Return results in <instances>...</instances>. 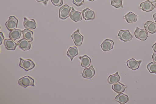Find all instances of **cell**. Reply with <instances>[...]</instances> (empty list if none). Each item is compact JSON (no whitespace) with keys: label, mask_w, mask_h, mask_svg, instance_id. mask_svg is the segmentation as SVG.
I'll return each mask as SVG.
<instances>
[{"label":"cell","mask_w":156,"mask_h":104,"mask_svg":"<svg viewBox=\"0 0 156 104\" xmlns=\"http://www.w3.org/2000/svg\"><path fill=\"white\" fill-rule=\"evenodd\" d=\"M20 59V66L26 71L33 69L35 66L34 63L30 59H24L21 58Z\"/></svg>","instance_id":"1"},{"label":"cell","mask_w":156,"mask_h":104,"mask_svg":"<svg viewBox=\"0 0 156 104\" xmlns=\"http://www.w3.org/2000/svg\"><path fill=\"white\" fill-rule=\"evenodd\" d=\"M34 82V80L28 75L21 77L18 81L19 84L24 88L29 86H35Z\"/></svg>","instance_id":"2"},{"label":"cell","mask_w":156,"mask_h":104,"mask_svg":"<svg viewBox=\"0 0 156 104\" xmlns=\"http://www.w3.org/2000/svg\"><path fill=\"white\" fill-rule=\"evenodd\" d=\"M73 7L65 4L60 7L59 10V17L62 20H65L69 16L70 11Z\"/></svg>","instance_id":"3"},{"label":"cell","mask_w":156,"mask_h":104,"mask_svg":"<svg viewBox=\"0 0 156 104\" xmlns=\"http://www.w3.org/2000/svg\"><path fill=\"white\" fill-rule=\"evenodd\" d=\"M71 38L75 45L79 46L82 45L84 37L80 34V29H78L72 34Z\"/></svg>","instance_id":"4"},{"label":"cell","mask_w":156,"mask_h":104,"mask_svg":"<svg viewBox=\"0 0 156 104\" xmlns=\"http://www.w3.org/2000/svg\"><path fill=\"white\" fill-rule=\"evenodd\" d=\"M117 37L121 40L126 42L132 40L133 35L128 30H121L118 34Z\"/></svg>","instance_id":"5"},{"label":"cell","mask_w":156,"mask_h":104,"mask_svg":"<svg viewBox=\"0 0 156 104\" xmlns=\"http://www.w3.org/2000/svg\"><path fill=\"white\" fill-rule=\"evenodd\" d=\"M135 37L141 41H145L148 36V33L145 30L141 29L136 27L134 32Z\"/></svg>","instance_id":"6"},{"label":"cell","mask_w":156,"mask_h":104,"mask_svg":"<svg viewBox=\"0 0 156 104\" xmlns=\"http://www.w3.org/2000/svg\"><path fill=\"white\" fill-rule=\"evenodd\" d=\"M18 23V20L14 16H12L9 17L5 25L7 29L11 31L16 28Z\"/></svg>","instance_id":"7"},{"label":"cell","mask_w":156,"mask_h":104,"mask_svg":"<svg viewBox=\"0 0 156 104\" xmlns=\"http://www.w3.org/2000/svg\"><path fill=\"white\" fill-rule=\"evenodd\" d=\"M114 41L112 40L106 39L101 45V47L102 50L104 52H107L113 48Z\"/></svg>","instance_id":"8"},{"label":"cell","mask_w":156,"mask_h":104,"mask_svg":"<svg viewBox=\"0 0 156 104\" xmlns=\"http://www.w3.org/2000/svg\"><path fill=\"white\" fill-rule=\"evenodd\" d=\"M83 18L86 20H94L95 15L94 11L87 8L82 11Z\"/></svg>","instance_id":"9"},{"label":"cell","mask_w":156,"mask_h":104,"mask_svg":"<svg viewBox=\"0 0 156 104\" xmlns=\"http://www.w3.org/2000/svg\"><path fill=\"white\" fill-rule=\"evenodd\" d=\"M154 7V4L149 1L147 0L140 3L139 9L143 11L149 12L153 10Z\"/></svg>","instance_id":"10"},{"label":"cell","mask_w":156,"mask_h":104,"mask_svg":"<svg viewBox=\"0 0 156 104\" xmlns=\"http://www.w3.org/2000/svg\"><path fill=\"white\" fill-rule=\"evenodd\" d=\"M31 43V42H30L24 38L21 39L17 42L19 47L25 51L30 49Z\"/></svg>","instance_id":"11"},{"label":"cell","mask_w":156,"mask_h":104,"mask_svg":"<svg viewBox=\"0 0 156 104\" xmlns=\"http://www.w3.org/2000/svg\"><path fill=\"white\" fill-rule=\"evenodd\" d=\"M95 73V70L92 65L89 67L84 69L82 75L85 78L90 79L94 76Z\"/></svg>","instance_id":"12"},{"label":"cell","mask_w":156,"mask_h":104,"mask_svg":"<svg viewBox=\"0 0 156 104\" xmlns=\"http://www.w3.org/2000/svg\"><path fill=\"white\" fill-rule=\"evenodd\" d=\"M23 26L25 28L28 29H34L36 28L37 24L33 19L29 20L26 17H24Z\"/></svg>","instance_id":"13"},{"label":"cell","mask_w":156,"mask_h":104,"mask_svg":"<svg viewBox=\"0 0 156 104\" xmlns=\"http://www.w3.org/2000/svg\"><path fill=\"white\" fill-rule=\"evenodd\" d=\"M69 17L72 20L75 22L80 21L82 19L81 13L75 10L73 7L70 12Z\"/></svg>","instance_id":"14"},{"label":"cell","mask_w":156,"mask_h":104,"mask_svg":"<svg viewBox=\"0 0 156 104\" xmlns=\"http://www.w3.org/2000/svg\"><path fill=\"white\" fill-rule=\"evenodd\" d=\"M145 30L149 33L153 34L156 33V23L149 20L145 22L144 25Z\"/></svg>","instance_id":"15"},{"label":"cell","mask_w":156,"mask_h":104,"mask_svg":"<svg viewBox=\"0 0 156 104\" xmlns=\"http://www.w3.org/2000/svg\"><path fill=\"white\" fill-rule=\"evenodd\" d=\"M141 62V60L137 61L134 59L132 58L126 61V64L129 68L134 70L139 68Z\"/></svg>","instance_id":"16"},{"label":"cell","mask_w":156,"mask_h":104,"mask_svg":"<svg viewBox=\"0 0 156 104\" xmlns=\"http://www.w3.org/2000/svg\"><path fill=\"white\" fill-rule=\"evenodd\" d=\"M4 44L6 48L8 50H14L18 45L11 39H5L4 41Z\"/></svg>","instance_id":"17"},{"label":"cell","mask_w":156,"mask_h":104,"mask_svg":"<svg viewBox=\"0 0 156 104\" xmlns=\"http://www.w3.org/2000/svg\"><path fill=\"white\" fill-rule=\"evenodd\" d=\"M22 31L19 29H14L10 32L9 36V38L13 41L19 38L21 36Z\"/></svg>","instance_id":"18"},{"label":"cell","mask_w":156,"mask_h":104,"mask_svg":"<svg viewBox=\"0 0 156 104\" xmlns=\"http://www.w3.org/2000/svg\"><path fill=\"white\" fill-rule=\"evenodd\" d=\"M129 100V98L127 95L121 93L115 96L114 100L121 104H124L128 102Z\"/></svg>","instance_id":"19"},{"label":"cell","mask_w":156,"mask_h":104,"mask_svg":"<svg viewBox=\"0 0 156 104\" xmlns=\"http://www.w3.org/2000/svg\"><path fill=\"white\" fill-rule=\"evenodd\" d=\"M126 87V86L118 82L112 85V89L117 93H120L124 92Z\"/></svg>","instance_id":"20"},{"label":"cell","mask_w":156,"mask_h":104,"mask_svg":"<svg viewBox=\"0 0 156 104\" xmlns=\"http://www.w3.org/2000/svg\"><path fill=\"white\" fill-rule=\"evenodd\" d=\"M81 60V64L82 66L87 68L90 65L91 59L86 55H84L83 56H80L79 57Z\"/></svg>","instance_id":"21"},{"label":"cell","mask_w":156,"mask_h":104,"mask_svg":"<svg viewBox=\"0 0 156 104\" xmlns=\"http://www.w3.org/2000/svg\"><path fill=\"white\" fill-rule=\"evenodd\" d=\"M78 54L77 48L75 46L70 47L68 49L66 53L67 55L72 61L73 58Z\"/></svg>","instance_id":"22"},{"label":"cell","mask_w":156,"mask_h":104,"mask_svg":"<svg viewBox=\"0 0 156 104\" xmlns=\"http://www.w3.org/2000/svg\"><path fill=\"white\" fill-rule=\"evenodd\" d=\"M124 18L128 23H132L136 21L137 16L131 12H129L124 16Z\"/></svg>","instance_id":"23"},{"label":"cell","mask_w":156,"mask_h":104,"mask_svg":"<svg viewBox=\"0 0 156 104\" xmlns=\"http://www.w3.org/2000/svg\"><path fill=\"white\" fill-rule=\"evenodd\" d=\"M120 77L117 72L115 74L110 75L108 78V81L110 84H113L118 82L120 80Z\"/></svg>","instance_id":"24"},{"label":"cell","mask_w":156,"mask_h":104,"mask_svg":"<svg viewBox=\"0 0 156 104\" xmlns=\"http://www.w3.org/2000/svg\"><path fill=\"white\" fill-rule=\"evenodd\" d=\"M23 38L30 42L33 40V32L27 29H25L22 31Z\"/></svg>","instance_id":"25"},{"label":"cell","mask_w":156,"mask_h":104,"mask_svg":"<svg viewBox=\"0 0 156 104\" xmlns=\"http://www.w3.org/2000/svg\"><path fill=\"white\" fill-rule=\"evenodd\" d=\"M147 68L150 73L156 74V63L151 62L147 65Z\"/></svg>","instance_id":"26"},{"label":"cell","mask_w":156,"mask_h":104,"mask_svg":"<svg viewBox=\"0 0 156 104\" xmlns=\"http://www.w3.org/2000/svg\"><path fill=\"white\" fill-rule=\"evenodd\" d=\"M122 2V0H111V4L112 6L116 8H123Z\"/></svg>","instance_id":"27"},{"label":"cell","mask_w":156,"mask_h":104,"mask_svg":"<svg viewBox=\"0 0 156 104\" xmlns=\"http://www.w3.org/2000/svg\"><path fill=\"white\" fill-rule=\"evenodd\" d=\"M73 3L77 7H79L84 3V0H73Z\"/></svg>","instance_id":"28"},{"label":"cell","mask_w":156,"mask_h":104,"mask_svg":"<svg viewBox=\"0 0 156 104\" xmlns=\"http://www.w3.org/2000/svg\"><path fill=\"white\" fill-rule=\"evenodd\" d=\"M52 3L57 6H60L63 4V0H51Z\"/></svg>","instance_id":"29"},{"label":"cell","mask_w":156,"mask_h":104,"mask_svg":"<svg viewBox=\"0 0 156 104\" xmlns=\"http://www.w3.org/2000/svg\"><path fill=\"white\" fill-rule=\"evenodd\" d=\"M0 45H1L2 43L3 40L4 38V37L3 35V33L2 32H0Z\"/></svg>","instance_id":"30"},{"label":"cell","mask_w":156,"mask_h":104,"mask_svg":"<svg viewBox=\"0 0 156 104\" xmlns=\"http://www.w3.org/2000/svg\"><path fill=\"white\" fill-rule=\"evenodd\" d=\"M152 58L154 62L156 63V52H154L153 53L152 56Z\"/></svg>","instance_id":"31"},{"label":"cell","mask_w":156,"mask_h":104,"mask_svg":"<svg viewBox=\"0 0 156 104\" xmlns=\"http://www.w3.org/2000/svg\"><path fill=\"white\" fill-rule=\"evenodd\" d=\"M38 2H40L44 3V4H47L48 0H36Z\"/></svg>","instance_id":"32"},{"label":"cell","mask_w":156,"mask_h":104,"mask_svg":"<svg viewBox=\"0 0 156 104\" xmlns=\"http://www.w3.org/2000/svg\"><path fill=\"white\" fill-rule=\"evenodd\" d=\"M152 48L154 51L156 52V42L153 45Z\"/></svg>","instance_id":"33"},{"label":"cell","mask_w":156,"mask_h":104,"mask_svg":"<svg viewBox=\"0 0 156 104\" xmlns=\"http://www.w3.org/2000/svg\"><path fill=\"white\" fill-rule=\"evenodd\" d=\"M153 17L155 22L156 23V13L153 15Z\"/></svg>","instance_id":"34"},{"label":"cell","mask_w":156,"mask_h":104,"mask_svg":"<svg viewBox=\"0 0 156 104\" xmlns=\"http://www.w3.org/2000/svg\"><path fill=\"white\" fill-rule=\"evenodd\" d=\"M148 0L151 3L154 2H156V0Z\"/></svg>","instance_id":"35"},{"label":"cell","mask_w":156,"mask_h":104,"mask_svg":"<svg viewBox=\"0 0 156 104\" xmlns=\"http://www.w3.org/2000/svg\"><path fill=\"white\" fill-rule=\"evenodd\" d=\"M154 6L155 7V8L156 9V3H155V4H154Z\"/></svg>","instance_id":"36"},{"label":"cell","mask_w":156,"mask_h":104,"mask_svg":"<svg viewBox=\"0 0 156 104\" xmlns=\"http://www.w3.org/2000/svg\"><path fill=\"white\" fill-rule=\"evenodd\" d=\"M88 0V1H94V0Z\"/></svg>","instance_id":"37"}]
</instances>
